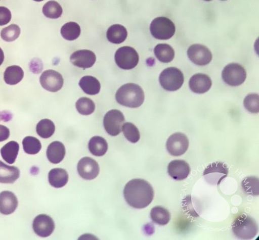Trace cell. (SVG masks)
Returning <instances> with one entry per match:
<instances>
[{"label": "cell", "mask_w": 259, "mask_h": 240, "mask_svg": "<svg viewBox=\"0 0 259 240\" xmlns=\"http://www.w3.org/2000/svg\"><path fill=\"white\" fill-rule=\"evenodd\" d=\"M18 202L15 194L10 191L0 193V213L4 215L12 214L17 209Z\"/></svg>", "instance_id": "cell-18"}, {"label": "cell", "mask_w": 259, "mask_h": 240, "mask_svg": "<svg viewBox=\"0 0 259 240\" xmlns=\"http://www.w3.org/2000/svg\"><path fill=\"white\" fill-rule=\"evenodd\" d=\"M81 32L79 25L74 22H69L62 26V36L68 40H74L79 37Z\"/></svg>", "instance_id": "cell-30"}, {"label": "cell", "mask_w": 259, "mask_h": 240, "mask_svg": "<svg viewBox=\"0 0 259 240\" xmlns=\"http://www.w3.org/2000/svg\"><path fill=\"white\" fill-rule=\"evenodd\" d=\"M187 55L193 63L200 66L208 64L212 58L209 50L201 44L191 45L188 50Z\"/></svg>", "instance_id": "cell-12"}, {"label": "cell", "mask_w": 259, "mask_h": 240, "mask_svg": "<svg viewBox=\"0 0 259 240\" xmlns=\"http://www.w3.org/2000/svg\"><path fill=\"white\" fill-rule=\"evenodd\" d=\"M159 82L162 88L168 91L180 89L184 82L182 72L177 68L171 67L163 70L160 75Z\"/></svg>", "instance_id": "cell-5"}, {"label": "cell", "mask_w": 259, "mask_h": 240, "mask_svg": "<svg viewBox=\"0 0 259 240\" xmlns=\"http://www.w3.org/2000/svg\"><path fill=\"white\" fill-rule=\"evenodd\" d=\"M169 176L177 181L186 179L189 175V165L184 160H176L170 162L167 167Z\"/></svg>", "instance_id": "cell-16"}, {"label": "cell", "mask_w": 259, "mask_h": 240, "mask_svg": "<svg viewBox=\"0 0 259 240\" xmlns=\"http://www.w3.org/2000/svg\"><path fill=\"white\" fill-rule=\"evenodd\" d=\"M247 77L245 69L241 65L232 63L229 64L222 72V78L228 85L236 86L243 84Z\"/></svg>", "instance_id": "cell-8"}, {"label": "cell", "mask_w": 259, "mask_h": 240, "mask_svg": "<svg viewBox=\"0 0 259 240\" xmlns=\"http://www.w3.org/2000/svg\"><path fill=\"white\" fill-rule=\"evenodd\" d=\"M189 146V141L186 135L176 133L168 138L166 146L169 154L172 156L179 157L185 154Z\"/></svg>", "instance_id": "cell-10"}, {"label": "cell", "mask_w": 259, "mask_h": 240, "mask_svg": "<svg viewBox=\"0 0 259 240\" xmlns=\"http://www.w3.org/2000/svg\"><path fill=\"white\" fill-rule=\"evenodd\" d=\"M55 227L53 220L46 214L37 215L33 221V230L40 237H46L50 236L54 231Z\"/></svg>", "instance_id": "cell-14"}, {"label": "cell", "mask_w": 259, "mask_h": 240, "mask_svg": "<svg viewBox=\"0 0 259 240\" xmlns=\"http://www.w3.org/2000/svg\"><path fill=\"white\" fill-rule=\"evenodd\" d=\"M229 168L222 162L210 164L204 170L203 176L206 181L212 185H219L228 175Z\"/></svg>", "instance_id": "cell-7"}, {"label": "cell", "mask_w": 259, "mask_h": 240, "mask_svg": "<svg viewBox=\"0 0 259 240\" xmlns=\"http://www.w3.org/2000/svg\"><path fill=\"white\" fill-rule=\"evenodd\" d=\"M47 154L49 161L57 164L60 163L66 156V148L61 142L54 141L49 146Z\"/></svg>", "instance_id": "cell-19"}, {"label": "cell", "mask_w": 259, "mask_h": 240, "mask_svg": "<svg viewBox=\"0 0 259 240\" xmlns=\"http://www.w3.org/2000/svg\"><path fill=\"white\" fill-rule=\"evenodd\" d=\"M89 147L90 152L94 156L102 157L105 155L108 150V144L103 138L95 136L90 140Z\"/></svg>", "instance_id": "cell-28"}, {"label": "cell", "mask_w": 259, "mask_h": 240, "mask_svg": "<svg viewBox=\"0 0 259 240\" xmlns=\"http://www.w3.org/2000/svg\"><path fill=\"white\" fill-rule=\"evenodd\" d=\"M144 92L139 85L129 83L120 87L116 94V100L119 104L129 108L140 107L144 103Z\"/></svg>", "instance_id": "cell-2"}, {"label": "cell", "mask_w": 259, "mask_h": 240, "mask_svg": "<svg viewBox=\"0 0 259 240\" xmlns=\"http://www.w3.org/2000/svg\"><path fill=\"white\" fill-rule=\"evenodd\" d=\"M232 230L234 235L241 239H251L258 233V226L252 217L246 214L237 216L233 222Z\"/></svg>", "instance_id": "cell-3"}, {"label": "cell", "mask_w": 259, "mask_h": 240, "mask_svg": "<svg viewBox=\"0 0 259 240\" xmlns=\"http://www.w3.org/2000/svg\"><path fill=\"white\" fill-rule=\"evenodd\" d=\"M79 176L84 180H92L98 177L100 172L98 163L89 157L81 159L77 165Z\"/></svg>", "instance_id": "cell-13"}, {"label": "cell", "mask_w": 259, "mask_h": 240, "mask_svg": "<svg viewBox=\"0 0 259 240\" xmlns=\"http://www.w3.org/2000/svg\"><path fill=\"white\" fill-rule=\"evenodd\" d=\"M259 183L257 177L250 176L245 178L242 182V187L245 194L256 196L259 194Z\"/></svg>", "instance_id": "cell-32"}, {"label": "cell", "mask_w": 259, "mask_h": 240, "mask_svg": "<svg viewBox=\"0 0 259 240\" xmlns=\"http://www.w3.org/2000/svg\"><path fill=\"white\" fill-rule=\"evenodd\" d=\"M124 121L123 114L118 110H113L105 115L103 124L108 134L112 136H116L121 132Z\"/></svg>", "instance_id": "cell-9"}, {"label": "cell", "mask_w": 259, "mask_h": 240, "mask_svg": "<svg viewBox=\"0 0 259 240\" xmlns=\"http://www.w3.org/2000/svg\"><path fill=\"white\" fill-rule=\"evenodd\" d=\"M50 184L55 188H61L67 184L69 180L67 171L62 168L52 169L49 174Z\"/></svg>", "instance_id": "cell-21"}, {"label": "cell", "mask_w": 259, "mask_h": 240, "mask_svg": "<svg viewBox=\"0 0 259 240\" xmlns=\"http://www.w3.org/2000/svg\"><path fill=\"white\" fill-rule=\"evenodd\" d=\"M20 34V29L18 26L13 24L4 28L1 32L2 38L8 42L15 40Z\"/></svg>", "instance_id": "cell-36"}, {"label": "cell", "mask_w": 259, "mask_h": 240, "mask_svg": "<svg viewBox=\"0 0 259 240\" xmlns=\"http://www.w3.org/2000/svg\"><path fill=\"white\" fill-rule=\"evenodd\" d=\"M62 75L54 70H47L43 72L40 77V83L42 88L52 92L59 91L63 85Z\"/></svg>", "instance_id": "cell-11"}, {"label": "cell", "mask_w": 259, "mask_h": 240, "mask_svg": "<svg viewBox=\"0 0 259 240\" xmlns=\"http://www.w3.org/2000/svg\"><path fill=\"white\" fill-rule=\"evenodd\" d=\"M19 144L12 141L5 145L1 149V154L3 159L9 164H13L15 162L18 155Z\"/></svg>", "instance_id": "cell-25"}, {"label": "cell", "mask_w": 259, "mask_h": 240, "mask_svg": "<svg viewBox=\"0 0 259 240\" xmlns=\"http://www.w3.org/2000/svg\"><path fill=\"white\" fill-rule=\"evenodd\" d=\"M79 85L85 93L91 95L98 94L101 89L99 81L96 78L91 76L82 77L79 81Z\"/></svg>", "instance_id": "cell-22"}, {"label": "cell", "mask_w": 259, "mask_h": 240, "mask_svg": "<svg viewBox=\"0 0 259 240\" xmlns=\"http://www.w3.org/2000/svg\"><path fill=\"white\" fill-rule=\"evenodd\" d=\"M154 53L158 60L164 63L170 62L175 57L174 49L167 43L157 45L154 49Z\"/></svg>", "instance_id": "cell-24"}, {"label": "cell", "mask_w": 259, "mask_h": 240, "mask_svg": "<svg viewBox=\"0 0 259 240\" xmlns=\"http://www.w3.org/2000/svg\"><path fill=\"white\" fill-rule=\"evenodd\" d=\"M42 13L49 18L57 19L62 15L63 10L57 2L51 1L48 2L43 7Z\"/></svg>", "instance_id": "cell-33"}, {"label": "cell", "mask_w": 259, "mask_h": 240, "mask_svg": "<svg viewBox=\"0 0 259 240\" xmlns=\"http://www.w3.org/2000/svg\"><path fill=\"white\" fill-rule=\"evenodd\" d=\"M20 176L19 169L15 166H10L0 161V183L12 184Z\"/></svg>", "instance_id": "cell-20"}, {"label": "cell", "mask_w": 259, "mask_h": 240, "mask_svg": "<svg viewBox=\"0 0 259 240\" xmlns=\"http://www.w3.org/2000/svg\"><path fill=\"white\" fill-rule=\"evenodd\" d=\"M212 85L210 78L204 74H197L190 79L189 86L192 91L198 94H203L209 90Z\"/></svg>", "instance_id": "cell-17"}, {"label": "cell", "mask_w": 259, "mask_h": 240, "mask_svg": "<svg viewBox=\"0 0 259 240\" xmlns=\"http://www.w3.org/2000/svg\"><path fill=\"white\" fill-rule=\"evenodd\" d=\"M123 135L126 139L132 143H137L140 139V133L138 128L132 123L123 124L122 129Z\"/></svg>", "instance_id": "cell-34"}, {"label": "cell", "mask_w": 259, "mask_h": 240, "mask_svg": "<svg viewBox=\"0 0 259 240\" xmlns=\"http://www.w3.org/2000/svg\"><path fill=\"white\" fill-rule=\"evenodd\" d=\"M25 152L28 155H36L40 151L41 145L40 141L35 137L28 136L23 141Z\"/></svg>", "instance_id": "cell-35"}, {"label": "cell", "mask_w": 259, "mask_h": 240, "mask_svg": "<svg viewBox=\"0 0 259 240\" xmlns=\"http://www.w3.org/2000/svg\"><path fill=\"white\" fill-rule=\"evenodd\" d=\"M12 18L10 10L4 7H0V26L9 24Z\"/></svg>", "instance_id": "cell-38"}, {"label": "cell", "mask_w": 259, "mask_h": 240, "mask_svg": "<svg viewBox=\"0 0 259 240\" xmlns=\"http://www.w3.org/2000/svg\"><path fill=\"white\" fill-rule=\"evenodd\" d=\"M77 112L81 115L88 116L92 114L95 110V104L90 99L81 98L76 103Z\"/></svg>", "instance_id": "cell-31"}, {"label": "cell", "mask_w": 259, "mask_h": 240, "mask_svg": "<svg viewBox=\"0 0 259 240\" xmlns=\"http://www.w3.org/2000/svg\"><path fill=\"white\" fill-rule=\"evenodd\" d=\"M33 1H35L36 2H41L44 1V0H33Z\"/></svg>", "instance_id": "cell-42"}, {"label": "cell", "mask_w": 259, "mask_h": 240, "mask_svg": "<svg viewBox=\"0 0 259 240\" xmlns=\"http://www.w3.org/2000/svg\"><path fill=\"white\" fill-rule=\"evenodd\" d=\"M5 60V54L3 50L0 48V66L3 64Z\"/></svg>", "instance_id": "cell-40"}, {"label": "cell", "mask_w": 259, "mask_h": 240, "mask_svg": "<svg viewBox=\"0 0 259 240\" xmlns=\"http://www.w3.org/2000/svg\"><path fill=\"white\" fill-rule=\"evenodd\" d=\"M175 24L167 17H159L153 20L150 31L154 37L160 40H167L175 34Z\"/></svg>", "instance_id": "cell-4"}, {"label": "cell", "mask_w": 259, "mask_h": 240, "mask_svg": "<svg viewBox=\"0 0 259 240\" xmlns=\"http://www.w3.org/2000/svg\"><path fill=\"white\" fill-rule=\"evenodd\" d=\"M205 2H211L212 0H204Z\"/></svg>", "instance_id": "cell-43"}, {"label": "cell", "mask_w": 259, "mask_h": 240, "mask_svg": "<svg viewBox=\"0 0 259 240\" xmlns=\"http://www.w3.org/2000/svg\"><path fill=\"white\" fill-rule=\"evenodd\" d=\"M10 135L9 129L3 125H0V142L7 140Z\"/></svg>", "instance_id": "cell-39"}, {"label": "cell", "mask_w": 259, "mask_h": 240, "mask_svg": "<svg viewBox=\"0 0 259 240\" xmlns=\"http://www.w3.org/2000/svg\"><path fill=\"white\" fill-rule=\"evenodd\" d=\"M222 1H226V0H222Z\"/></svg>", "instance_id": "cell-44"}, {"label": "cell", "mask_w": 259, "mask_h": 240, "mask_svg": "<svg viewBox=\"0 0 259 240\" xmlns=\"http://www.w3.org/2000/svg\"><path fill=\"white\" fill-rule=\"evenodd\" d=\"M244 105L246 110L249 112L257 114L259 112L258 95L251 93L248 95L245 99Z\"/></svg>", "instance_id": "cell-37"}, {"label": "cell", "mask_w": 259, "mask_h": 240, "mask_svg": "<svg viewBox=\"0 0 259 240\" xmlns=\"http://www.w3.org/2000/svg\"><path fill=\"white\" fill-rule=\"evenodd\" d=\"M24 72L22 69L17 65L7 68L4 74L5 82L9 85H15L23 79Z\"/></svg>", "instance_id": "cell-27"}, {"label": "cell", "mask_w": 259, "mask_h": 240, "mask_svg": "<svg viewBox=\"0 0 259 240\" xmlns=\"http://www.w3.org/2000/svg\"><path fill=\"white\" fill-rule=\"evenodd\" d=\"M36 132L38 136L42 138H49L55 133V125L54 122L49 119H43L36 125Z\"/></svg>", "instance_id": "cell-29"}, {"label": "cell", "mask_w": 259, "mask_h": 240, "mask_svg": "<svg viewBox=\"0 0 259 240\" xmlns=\"http://www.w3.org/2000/svg\"><path fill=\"white\" fill-rule=\"evenodd\" d=\"M124 198L131 207L141 209L148 207L154 198L153 187L147 181L136 179L127 182L123 190Z\"/></svg>", "instance_id": "cell-1"}, {"label": "cell", "mask_w": 259, "mask_h": 240, "mask_svg": "<svg viewBox=\"0 0 259 240\" xmlns=\"http://www.w3.org/2000/svg\"><path fill=\"white\" fill-rule=\"evenodd\" d=\"M150 217L156 224L164 226L169 222L170 214L165 208L161 206H156L151 210Z\"/></svg>", "instance_id": "cell-26"}, {"label": "cell", "mask_w": 259, "mask_h": 240, "mask_svg": "<svg viewBox=\"0 0 259 240\" xmlns=\"http://www.w3.org/2000/svg\"><path fill=\"white\" fill-rule=\"evenodd\" d=\"M106 36L108 40L115 44H120L124 41L127 36L126 28L120 25H114L107 30Z\"/></svg>", "instance_id": "cell-23"}, {"label": "cell", "mask_w": 259, "mask_h": 240, "mask_svg": "<svg viewBox=\"0 0 259 240\" xmlns=\"http://www.w3.org/2000/svg\"><path fill=\"white\" fill-rule=\"evenodd\" d=\"M115 60L119 68L128 70L133 69L137 66L139 61V56L134 48L124 46L117 51Z\"/></svg>", "instance_id": "cell-6"}, {"label": "cell", "mask_w": 259, "mask_h": 240, "mask_svg": "<svg viewBox=\"0 0 259 240\" xmlns=\"http://www.w3.org/2000/svg\"><path fill=\"white\" fill-rule=\"evenodd\" d=\"M3 119V115L0 113V121H1Z\"/></svg>", "instance_id": "cell-41"}, {"label": "cell", "mask_w": 259, "mask_h": 240, "mask_svg": "<svg viewBox=\"0 0 259 240\" xmlns=\"http://www.w3.org/2000/svg\"><path fill=\"white\" fill-rule=\"evenodd\" d=\"M70 61L75 66L88 69L92 68L96 61V56L94 52L89 50L77 51L72 54Z\"/></svg>", "instance_id": "cell-15"}]
</instances>
